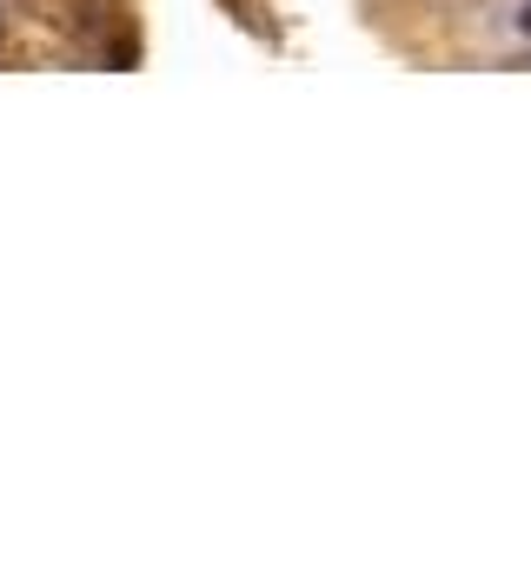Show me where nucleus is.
I'll list each match as a JSON object with an SVG mask.
<instances>
[{
  "label": "nucleus",
  "instance_id": "1",
  "mask_svg": "<svg viewBox=\"0 0 531 571\" xmlns=\"http://www.w3.org/2000/svg\"><path fill=\"white\" fill-rule=\"evenodd\" d=\"M519 27H525V33H531V7H525V13H519Z\"/></svg>",
  "mask_w": 531,
  "mask_h": 571
}]
</instances>
